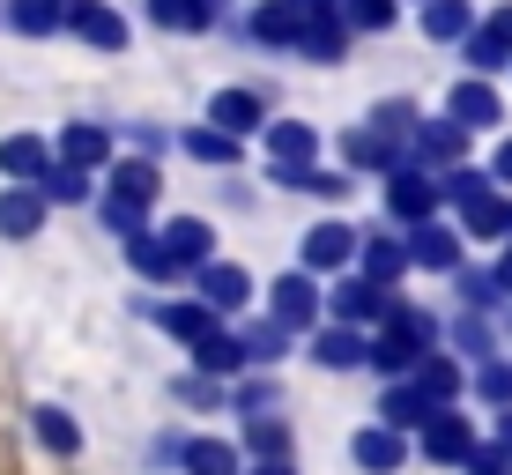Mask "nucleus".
<instances>
[{
  "instance_id": "nucleus-1",
  "label": "nucleus",
  "mask_w": 512,
  "mask_h": 475,
  "mask_svg": "<svg viewBox=\"0 0 512 475\" xmlns=\"http://www.w3.org/2000/svg\"><path fill=\"white\" fill-rule=\"evenodd\" d=\"M438 193H453V201H461L468 238H505V201H498V186H490L483 171H446Z\"/></svg>"
},
{
  "instance_id": "nucleus-2",
  "label": "nucleus",
  "mask_w": 512,
  "mask_h": 475,
  "mask_svg": "<svg viewBox=\"0 0 512 475\" xmlns=\"http://www.w3.org/2000/svg\"><path fill=\"white\" fill-rule=\"evenodd\" d=\"M268 179L275 186H305V171H312V156H320V134L305 127V119H282V127H268Z\"/></svg>"
},
{
  "instance_id": "nucleus-3",
  "label": "nucleus",
  "mask_w": 512,
  "mask_h": 475,
  "mask_svg": "<svg viewBox=\"0 0 512 475\" xmlns=\"http://www.w3.org/2000/svg\"><path fill=\"white\" fill-rule=\"evenodd\" d=\"M156 253L171 260V275H186V268H208V260H216V231H208L201 216H171L164 231H156Z\"/></svg>"
},
{
  "instance_id": "nucleus-4",
  "label": "nucleus",
  "mask_w": 512,
  "mask_h": 475,
  "mask_svg": "<svg viewBox=\"0 0 512 475\" xmlns=\"http://www.w3.org/2000/svg\"><path fill=\"white\" fill-rule=\"evenodd\" d=\"M52 164H60V171H75V179H90V171L112 164V134L90 127V119H75V127H67L60 142H52Z\"/></svg>"
},
{
  "instance_id": "nucleus-5",
  "label": "nucleus",
  "mask_w": 512,
  "mask_h": 475,
  "mask_svg": "<svg viewBox=\"0 0 512 475\" xmlns=\"http://www.w3.org/2000/svg\"><path fill=\"white\" fill-rule=\"evenodd\" d=\"M438 201H446V193H438V179H423V171H409V164H401V171H386V208H394V216L409 223V231L438 216Z\"/></svg>"
},
{
  "instance_id": "nucleus-6",
  "label": "nucleus",
  "mask_w": 512,
  "mask_h": 475,
  "mask_svg": "<svg viewBox=\"0 0 512 475\" xmlns=\"http://www.w3.org/2000/svg\"><path fill=\"white\" fill-rule=\"evenodd\" d=\"M193 297H201L208 312H245V297H253V275H245L238 260H208V268H193Z\"/></svg>"
},
{
  "instance_id": "nucleus-7",
  "label": "nucleus",
  "mask_w": 512,
  "mask_h": 475,
  "mask_svg": "<svg viewBox=\"0 0 512 475\" xmlns=\"http://www.w3.org/2000/svg\"><path fill=\"white\" fill-rule=\"evenodd\" d=\"M349 260H357V231H349L342 216H327V223L305 231V268L297 275H334V268H349Z\"/></svg>"
},
{
  "instance_id": "nucleus-8",
  "label": "nucleus",
  "mask_w": 512,
  "mask_h": 475,
  "mask_svg": "<svg viewBox=\"0 0 512 475\" xmlns=\"http://www.w3.org/2000/svg\"><path fill=\"white\" fill-rule=\"evenodd\" d=\"M386 305H394V290L364 283V275H342V283H334V297H327V312H334L342 327H372V320H386Z\"/></svg>"
},
{
  "instance_id": "nucleus-9",
  "label": "nucleus",
  "mask_w": 512,
  "mask_h": 475,
  "mask_svg": "<svg viewBox=\"0 0 512 475\" xmlns=\"http://www.w3.org/2000/svg\"><path fill=\"white\" fill-rule=\"evenodd\" d=\"M268 312H275L282 334L312 327V320H320V283H312V275H282V283L268 290Z\"/></svg>"
},
{
  "instance_id": "nucleus-10",
  "label": "nucleus",
  "mask_w": 512,
  "mask_h": 475,
  "mask_svg": "<svg viewBox=\"0 0 512 475\" xmlns=\"http://www.w3.org/2000/svg\"><path fill=\"white\" fill-rule=\"evenodd\" d=\"M446 119H453V127H461V134H475V127H498V119H505V104H498V90H490V82H453V97H446Z\"/></svg>"
},
{
  "instance_id": "nucleus-11",
  "label": "nucleus",
  "mask_w": 512,
  "mask_h": 475,
  "mask_svg": "<svg viewBox=\"0 0 512 475\" xmlns=\"http://www.w3.org/2000/svg\"><path fill=\"white\" fill-rule=\"evenodd\" d=\"M401 260H409V268H431V275H453L461 268V238H453L446 223H416V238L401 245Z\"/></svg>"
},
{
  "instance_id": "nucleus-12",
  "label": "nucleus",
  "mask_w": 512,
  "mask_h": 475,
  "mask_svg": "<svg viewBox=\"0 0 512 475\" xmlns=\"http://www.w3.org/2000/svg\"><path fill=\"white\" fill-rule=\"evenodd\" d=\"M468 453H475V424L468 416H453V409L423 416V461H468Z\"/></svg>"
},
{
  "instance_id": "nucleus-13",
  "label": "nucleus",
  "mask_w": 512,
  "mask_h": 475,
  "mask_svg": "<svg viewBox=\"0 0 512 475\" xmlns=\"http://www.w3.org/2000/svg\"><path fill=\"white\" fill-rule=\"evenodd\" d=\"M208 127H216L223 142H245V134L260 127V97L253 90H216L208 97Z\"/></svg>"
},
{
  "instance_id": "nucleus-14",
  "label": "nucleus",
  "mask_w": 512,
  "mask_h": 475,
  "mask_svg": "<svg viewBox=\"0 0 512 475\" xmlns=\"http://www.w3.org/2000/svg\"><path fill=\"white\" fill-rule=\"evenodd\" d=\"M0 171H8V186H38L52 171V149L38 134H8V142H0Z\"/></svg>"
},
{
  "instance_id": "nucleus-15",
  "label": "nucleus",
  "mask_w": 512,
  "mask_h": 475,
  "mask_svg": "<svg viewBox=\"0 0 512 475\" xmlns=\"http://www.w3.org/2000/svg\"><path fill=\"white\" fill-rule=\"evenodd\" d=\"M342 156H349L357 171H401V142H386L379 127H349V134H342Z\"/></svg>"
},
{
  "instance_id": "nucleus-16",
  "label": "nucleus",
  "mask_w": 512,
  "mask_h": 475,
  "mask_svg": "<svg viewBox=\"0 0 512 475\" xmlns=\"http://www.w3.org/2000/svg\"><path fill=\"white\" fill-rule=\"evenodd\" d=\"M45 223V201L30 186H0V238H38Z\"/></svg>"
},
{
  "instance_id": "nucleus-17",
  "label": "nucleus",
  "mask_w": 512,
  "mask_h": 475,
  "mask_svg": "<svg viewBox=\"0 0 512 475\" xmlns=\"http://www.w3.org/2000/svg\"><path fill=\"white\" fill-rule=\"evenodd\" d=\"M349 453H357V468H372V475H394L401 461H409V446H401L386 424H372V431H357L349 438Z\"/></svg>"
},
{
  "instance_id": "nucleus-18",
  "label": "nucleus",
  "mask_w": 512,
  "mask_h": 475,
  "mask_svg": "<svg viewBox=\"0 0 512 475\" xmlns=\"http://www.w3.org/2000/svg\"><path fill=\"white\" fill-rule=\"evenodd\" d=\"M156 193H164V179H156V164H141V156H127V164H112V201H119V208H149Z\"/></svg>"
},
{
  "instance_id": "nucleus-19",
  "label": "nucleus",
  "mask_w": 512,
  "mask_h": 475,
  "mask_svg": "<svg viewBox=\"0 0 512 475\" xmlns=\"http://www.w3.org/2000/svg\"><path fill=\"white\" fill-rule=\"evenodd\" d=\"M409 386H416V394H423V409H446V401H453V394H461V364H453V357H423Z\"/></svg>"
},
{
  "instance_id": "nucleus-20",
  "label": "nucleus",
  "mask_w": 512,
  "mask_h": 475,
  "mask_svg": "<svg viewBox=\"0 0 512 475\" xmlns=\"http://www.w3.org/2000/svg\"><path fill=\"white\" fill-rule=\"evenodd\" d=\"M179 461H186V475H238V446L231 438H186Z\"/></svg>"
},
{
  "instance_id": "nucleus-21",
  "label": "nucleus",
  "mask_w": 512,
  "mask_h": 475,
  "mask_svg": "<svg viewBox=\"0 0 512 475\" xmlns=\"http://www.w3.org/2000/svg\"><path fill=\"white\" fill-rule=\"evenodd\" d=\"M312 357H320L327 372H357L364 364V334L357 327H327V334H312Z\"/></svg>"
},
{
  "instance_id": "nucleus-22",
  "label": "nucleus",
  "mask_w": 512,
  "mask_h": 475,
  "mask_svg": "<svg viewBox=\"0 0 512 475\" xmlns=\"http://www.w3.org/2000/svg\"><path fill=\"white\" fill-rule=\"evenodd\" d=\"M67 30H75V38H90V45H104V52H119V45H127V15H112L104 0H90V8H82Z\"/></svg>"
},
{
  "instance_id": "nucleus-23",
  "label": "nucleus",
  "mask_w": 512,
  "mask_h": 475,
  "mask_svg": "<svg viewBox=\"0 0 512 475\" xmlns=\"http://www.w3.org/2000/svg\"><path fill=\"white\" fill-rule=\"evenodd\" d=\"M423 416H438V409H423V394H416V386H386V401H379V424L386 431H423Z\"/></svg>"
},
{
  "instance_id": "nucleus-24",
  "label": "nucleus",
  "mask_w": 512,
  "mask_h": 475,
  "mask_svg": "<svg viewBox=\"0 0 512 475\" xmlns=\"http://www.w3.org/2000/svg\"><path fill=\"white\" fill-rule=\"evenodd\" d=\"M342 45H349L342 15H312V23L297 30V52H305V60H342Z\"/></svg>"
},
{
  "instance_id": "nucleus-25",
  "label": "nucleus",
  "mask_w": 512,
  "mask_h": 475,
  "mask_svg": "<svg viewBox=\"0 0 512 475\" xmlns=\"http://www.w3.org/2000/svg\"><path fill=\"white\" fill-rule=\"evenodd\" d=\"M149 15L164 30H208L216 23V0H149Z\"/></svg>"
},
{
  "instance_id": "nucleus-26",
  "label": "nucleus",
  "mask_w": 512,
  "mask_h": 475,
  "mask_svg": "<svg viewBox=\"0 0 512 475\" xmlns=\"http://www.w3.org/2000/svg\"><path fill=\"white\" fill-rule=\"evenodd\" d=\"M297 30H305V15H290L282 0H260V15H253V38L260 45H297Z\"/></svg>"
},
{
  "instance_id": "nucleus-27",
  "label": "nucleus",
  "mask_w": 512,
  "mask_h": 475,
  "mask_svg": "<svg viewBox=\"0 0 512 475\" xmlns=\"http://www.w3.org/2000/svg\"><path fill=\"white\" fill-rule=\"evenodd\" d=\"M423 30L431 38H468L475 15H468V0H423Z\"/></svg>"
},
{
  "instance_id": "nucleus-28",
  "label": "nucleus",
  "mask_w": 512,
  "mask_h": 475,
  "mask_svg": "<svg viewBox=\"0 0 512 475\" xmlns=\"http://www.w3.org/2000/svg\"><path fill=\"white\" fill-rule=\"evenodd\" d=\"M282 342H290V334H282L275 320H253V327H238V357H245V364H275V357H282Z\"/></svg>"
},
{
  "instance_id": "nucleus-29",
  "label": "nucleus",
  "mask_w": 512,
  "mask_h": 475,
  "mask_svg": "<svg viewBox=\"0 0 512 475\" xmlns=\"http://www.w3.org/2000/svg\"><path fill=\"white\" fill-rule=\"evenodd\" d=\"M179 149L193 156V164H238V142H223L216 127H186V134H179Z\"/></svg>"
},
{
  "instance_id": "nucleus-30",
  "label": "nucleus",
  "mask_w": 512,
  "mask_h": 475,
  "mask_svg": "<svg viewBox=\"0 0 512 475\" xmlns=\"http://www.w3.org/2000/svg\"><path fill=\"white\" fill-rule=\"evenodd\" d=\"M30 424H38V438H45L52 453H75V446H82V424H75L67 409H30Z\"/></svg>"
},
{
  "instance_id": "nucleus-31",
  "label": "nucleus",
  "mask_w": 512,
  "mask_h": 475,
  "mask_svg": "<svg viewBox=\"0 0 512 475\" xmlns=\"http://www.w3.org/2000/svg\"><path fill=\"white\" fill-rule=\"evenodd\" d=\"M193 364H201V372H238V364H245L238 357V334H223V327L201 334V342H193Z\"/></svg>"
},
{
  "instance_id": "nucleus-32",
  "label": "nucleus",
  "mask_w": 512,
  "mask_h": 475,
  "mask_svg": "<svg viewBox=\"0 0 512 475\" xmlns=\"http://www.w3.org/2000/svg\"><path fill=\"white\" fill-rule=\"evenodd\" d=\"M409 268V260H401V245L394 238H372L364 245V283H379V290H394V275Z\"/></svg>"
},
{
  "instance_id": "nucleus-33",
  "label": "nucleus",
  "mask_w": 512,
  "mask_h": 475,
  "mask_svg": "<svg viewBox=\"0 0 512 475\" xmlns=\"http://www.w3.org/2000/svg\"><path fill=\"white\" fill-rule=\"evenodd\" d=\"M461 52H468V75H475V82H490V75H498V67L512 60V52H505L498 38H483V30H468V38H461Z\"/></svg>"
},
{
  "instance_id": "nucleus-34",
  "label": "nucleus",
  "mask_w": 512,
  "mask_h": 475,
  "mask_svg": "<svg viewBox=\"0 0 512 475\" xmlns=\"http://www.w3.org/2000/svg\"><path fill=\"white\" fill-rule=\"evenodd\" d=\"M8 23L23 30V38H45V30H60V8H52V0H8Z\"/></svg>"
},
{
  "instance_id": "nucleus-35",
  "label": "nucleus",
  "mask_w": 512,
  "mask_h": 475,
  "mask_svg": "<svg viewBox=\"0 0 512 475\" xmlns=\"http://www.w3.org/2000/svg\"><path fill=\"white\" fill-rule=\"evenodd\" d=\"M245 446H253L260 461H282V453H290V424H275V416H253V424H245Z\"/></svg>"
},
{
  "instance_id": "nucleus-36",
  "label": "nucleus",
  "mask_w": 512,
  "mask_h": 475,
  "mask_svg": "<svg viewBox=\"0 0 512 475\" xmlns=\"http://www.w3.org/2000/svg\"><path fill=\"white\" fill-rule=\"evenodd\" d=\"M164 327L179 334V342H201V334H216V312L208 305H164Z\"/></svg>"
},
{
  "instance_id": "nucleus-37",
  "label": "nucleus",
  "mask_w": 512,
  "mask_h": 475,
  "mask_svg": "<svg viewBox=\"0 0 512 475\" xmlns=\"http://www.w3.org/2000/svg\"><path fill=\"white\" fill-rule=\"evenodd\" d=\"M30 193H38V201H67V208H75V201H90V179H75V171H60V164H52Z\"/></svg>"
},
{
  "instance_id": "nucleus-38",
  "label": "nucleus",
  "mask_w": 512,
  "mask_h": 475,
  "mask_svg": "<svg viewBox=\"0 0 512 475\" xmlns=\"http://www.w3.org/2000/svg\"><path fill=\"white\" fill-rule=\"evenodd\" d=\"M394 23V0H342V30H386Z\"/></svg>"
},
{
  "instance_id": "nucleus-39",
  "label": "nucleus",
  "mask_w": 512,
  "mask_h": 475,
  "mask_svg": "<svg viewBox=\"0 0 512 475\" xmlns=\"http://www.w3.org/2000/svg\"><path fill=\"white\" fill-rule=\"evenodd\" d=\"M127 253H134V268H141V275H156V283H164V275H171V260L156 253V231H141V238H127Z\"/></svg>"
},
{
  "instance_id": "nucleus-40",
  "label": "nucleus",
  "mask_w": 512,
  "mask_h": 475,
  "mask_svg": "<svg viewBox=\"0 0 512 475\" xmlns=\"http://www.w3.org/2000/svg\"><path fill=\"white\" fill-rule=\"evenodd\" d=\"M461 468H468V475H512V453H505V446H475Z\"/></svg>"
},
{
  "instance_id": "nucleus-41",
  "label": "nucleus",
  "mask_w": 512,
  "mask_h": 475,
  "mask_svg": "<svg viewBox=\"0 0 512 475\" xmlns=\"http://www.w3.org/2000/svg\"><path fill=\"white\" fill-rule=\"evenodd\" d=\"M475 386H483L490 401H505V409H512V364H483V372H475Z\"/></svg>"
},
{
  "instance_id": "nucleus-42",
  "label": "nucleus",
  "mask_w": 512,
  "mask_h": 475,
  "mask_svg": "<svg viewBox=\"0 0 512 475\" xmlns=\"http://www.w3.org/2000/svg\"><path fill=\"white\" fill-rule=\"evenodd\" d=\"M461 275V297H468V312H483L490 297H498V283H490V275H475V268H453Z\"/></svg>"
},
{
  "instance_id": "nucleus-43",
  "label": "nucleus",
  "mask_w": 512,
  "mask_h": 475,
  "mask_svg": "<svg viewBox=\"0 0 512 475\" xmlns=\"http://www.w3.org/2000/svg\"><path fill=\"white\" fill-rule=\"evenodd\" d=\"M305 193H320V201H342L349 179H342V171H305Z\"/></svg>"
},
{
  "instance_id": "nucleus-44",
  "label": "nucleus",
  "mask_w": 512,
  "mask_h": 475,
  "mask_svg": "<svg viewBox=\"0 0 512 475\" xmlns=\"http://www.w3.org/2000/svg\"><path fill=\"white\" fill-rule=\"evenodd\" d=\"M453 334H461V349H483V357H490V320H483V312H468Z\"/></svg>"
},
{
  "instance_id": "nucleus-45",
  "label": "nucleus",
  "mask_w": 512,
  "mask_h": 475,
  "mask_svg": "<svg viewBox=\"0 0 512 475\" xmlns=\"http://www.w3.org/2000/svg\"><path fill=\"white\" fill-rule=\"evenodd\" d=\"M483 38H498V45L512 52V8H498V15H490V23H483Z\"/></svg>"
},
{
  "instance_id": "nucleus-46",
  "label": "nucleus",
  "mask_w": 512,
  "mask_h": 475,
  "mask_svg": "<svg viewBox=\"0 0 512 475\" xmlns=\"http://www.w3.org/2000/svg\"><path fill=\"white\" fill-rule=\"evenodd\" d=\"M490 186H512V142H498V156H490Z\"/></svg>"
},
{
  "instance_id": "nucleus-47",
  "label": "nucleus",
  "mask_w": 512,
  "mask_h": 475,
  "mask_svg": "<svg viewBox=\"0 0 512 475\" xmlns=\"http://www.w3.org/2000/svg\"><path fill=\"white\" fill-rule=\"evenodd\" d=\"M245 475H297L290 461H260V468H245Z\"/></svg>"
},
{
  "instance_id": "nucleus-48",
  "label": "nucleus",
  "mask_w": 512,
  "mask_h": 475,
  "mask_svg": "<svg viewBox=\"0 0 512 475\" xmlns=\"http://www.w3.org/2000/svg\"><path fill=\"white\" fill-rule=\"evenodd\" d=\"M498 446H505V453H512V409H505V416H498Z\"/></svg>"
},
{
  "instance_id": "nucleus-49",
  "label": "nucleus",
  "mask_w": 512,
  "mask_h": 475,
  "mask_svg": "<svg viewBox=\"0 0 512 475\" xmlns=\"http://www.w3.org/2000/svg\"><path fill=\"white\" fill-rule=\"evenodd\" d=\"M490 283H505V290H512V253H505V268H498V275H490Z\"/></svg>"
}]
</instances>
